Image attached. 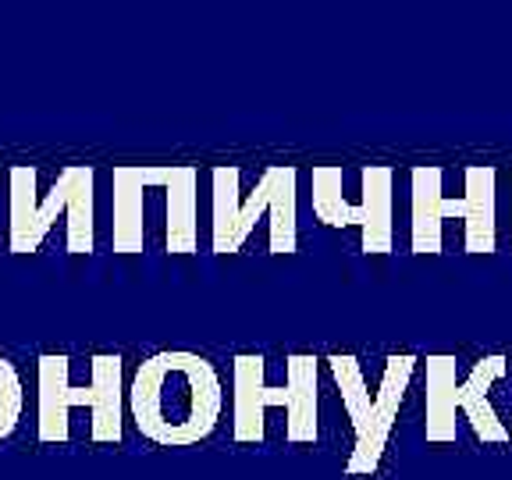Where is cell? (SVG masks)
Returning a JSON list of instances; mask_svg holds the SVG:
<instances>
[{
    "label": "cell",
    "instance_id": "10",
    "mask_svg": "<svg viewBox=\"0 0 512 480\" xmlns=\"http://www.w3.org/2000/svg\"><path fill=\"white\" fill-rule=\"evenodd\" d=\"M114 185V253H143L146 239V189L157 185L153 164H118L111 175Z\"/></svg>",
    "mask_w": 512,
    "mask_h": 480
},
{
    "label": "cell",
    "instance_id": "16",
    "mask_svg": "<svg viewBox=\"0 0 512 480\" xmlns=\"http://www.w3.org/2000/svg\"><path fill=\"white\" fill-rule=\"evenodd\" d=\"M0 178H4V171H0Z\"/></svg>",
    "mask_w": 512,
    "mask_h": 480
},
{
    "label": "cell",
    "instance_id": "2",
    "mask_svg": "<svg viewBox=\"0 0 512 480\" xmlns=\"http://www.w3.org/2000/svg\"><path fill=\"white\" fill-rule=\"evenodd\" d=\"M214 182V210L210 232L214 253L232 256L249 242L256 224L267 221V246L271 253L288 256L299 249V171L292 164H267L249 192H242V168L221 164L210 171Z\"/></svg>",
    "mask_w": 512,
    "mask_h": 480
},
{
    "label": "cell",
    "instance_id": "8",
    "mask_svg": "<svg viewBox=\"0 0 512 480\" xmlns=\"http://www.w3.org/2000/svg\"><path fill=\"white\" fill-rule=\"evenodd\" d=\"M313 214L328 228H360V249L367 256L392 253V185L388 164H367L360 171V200L345 196V168L317 164L313 168Z\"/></svg>",
    "mask_w": 512,
    "mask_h": 480
},
{
    "label": "cell",
    "instance_id": "6",
    "mask_svg": "<svg viewBox=\"0 0 512 480\" xmlns=\"http://www.w3.org/2000/svg\"><path fill=\"white\" fill-rule=\"evenodd\" d=\"M416 356L413 352H395L381 367V381L370 392L367 377H363V363L349 352H335L328 356V370L338 384L345 416L352 424V456L345 463L349 477H374L377 466L384 459V448L392 441V431L399 424V409L406 402L409 381L416 374Z\"/></svg>",
    "mask_w": 512,
    "mask_h": 480
},
{
    "label": "cell",
    "instance_id": "1",
    "mask_svg": "<svg viewBox=\"0 0 512 480\" xmlns=\"http://www.w3.org/2000/svg\"><path fill=\"white\" fill-rule=\"evenodd\" d=\"M128 409L139 434L153 445H196L221 420V377L196 352H157L132 377Z\"/></svg>",
    "mask_w": 512,
    "mask_h": 480
},
{
    "label": "cell",
    "instance_id": "9",
    "mask_svg": "<svg viewBox=\"0 0 512 480\" xmlns=\"http://www.w3.org/2000/svg\"><path fill=\"white\" fill-rule=\"evenodd\" d=\"M157 185L164 189V246L168 253H196L200 249V224H196V189L200 171L192 164H157Z\"/></svg>",
    "mask_w": 512,
    "mask_h": 480
},
{
    "label": "cell",
    "instance_id": "4",
    "mask_svg": "<svg viewBox=\"0 0 512 480\" xmlns=\"http://www.w3.org/2000/svg\"><path fill=\"white\" fill-rule=\"evenodd\" d=\"M11 182V253H32L47 242L54 224L64 221V246L82 256L96 246V171L89 164H68L40 196V171L15 164Z\"/></svg>",
    "mask_w": 512,
    "mask_h": 480
},
{
    "label": "cell",
    "instance_id": "7",
    "mask_svg": "<svg viewBox=\"0 0 512 480\" xmlns=\"http://www.w3.org/2000/svg\"><path fill=\"white\" fill-rule=\"evenodd\" d=\"M86 409L93 441L118 445L125 438V388H121V356H93L89 381L72 384L68 356L40 360V441L72 438V413Z\"/></svg>",
    "mask_w": 512,
    "mask_h": 480
},
{
    "label": "cell",
    "instance_id": "3",
    "mask_svg": "<svg viewBox=\"0 0 512 480\" xmlns=\"http://www.w3.org/2000/svg\"><path fill=\"white\" fill-rule=\"evenodd\" d=\"M409 235L416 256H434L445 246V221H463L466 253H495L498 246V171L466 164L463 196H445V168L420 164L409 171Z\"/></svg>",
    "mask_w": 512,
    "mask_h": 480
},
{
    "label": "cell",
    "instance_id": "12",
    "mask_svg": "<svg viewBox=\"0 0 512 480\" xmlns=\"http://www.w3.org/2000/svg\"><path fill=\"white\" fill-rule=\"evenodd\" d=\"M424 384V438L431 445H448L459 434V367L456 356H427Z\"/></svg>",
    "mask_w": 512,
    "mask_h": 480
},
{
    "label": "cell",
    "instance_id": "14",
    "mask_svg": "<svg viewBox=\"0 0 512 480\" xmlns=\"http://www.w3.org/2000/svg\"><path fill=\"white\" fill-rule=\"evenodd\" d=\"M509 441H512V427H509Z\"/></svg>",
    "mask_w": 512,
    "mask_h": 480
},
{
    "label": "cell",
    "instance_id": "13",
    "mask_svg": "<svg viewBox=\"0 0 512 480\" xmlns=\"http://www.w3.org/2000/svg\"><path fill=\"white\" fill-rule=\"evenodd\" d=\"M22 406H25V395H22V381H18V370L0 356V441L18 427Z\"/></svg>",
    "mask_w": 512,
    "mask_h": 480
},
{
    "label": "cell",
    "instance_id": "11",
    "mask_svg": "<svg viewBox=\"0 0 512 480\" xmlns=\"http://www.w3.org/2000/svg\"><path fill=\"white\" fill-rule=\"evenodd\" d=\"M505 370H509V363L498 352L480 356L459 384V413L484 445H509V427L502 424V416L491 402V388H495V381H502Z\"/></svg>",
    "mask_w": 512,
    "mask_h": 480
},
{
    "label": "cell",
    "instance_id": "15",
    "mask_svg": "<svg viewBox=\"0 0 512 480\" xmlns=\"http://www.w3.org/2000/svg\"><path fill=\"white\" fill-rule=\"evenodd\" d=\"M509 246H512V232H509Z\"/></svg>",
    "mask_w": 512,
    "mask_h": 480
},
{
    "label": "cell",
    "instance_id": "5",
    "mask_svg": "<svg viewBox=\"0 0 512 480\" xmlns=\"http://www.w3.org/2000/svg\"><path fill=\"white\" fill-rule=\"evenodd\" d=\"M264 356H235V441L264 445L267 409H285V438L292 445H317L320 438V360L292 352L285 360V384H267Z\"/></svg>",
    "mask_w": 512,
    "mask_h": 480
}]
</instances>
